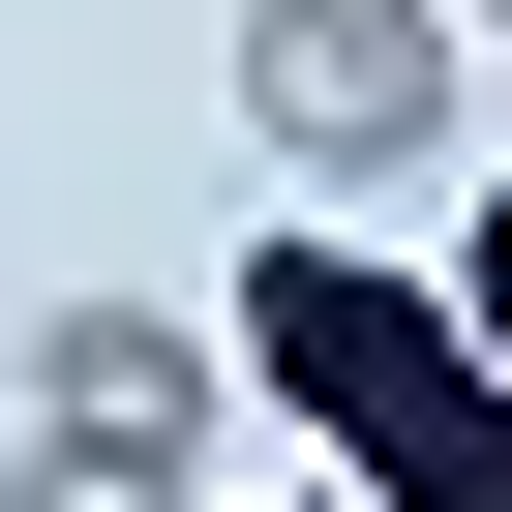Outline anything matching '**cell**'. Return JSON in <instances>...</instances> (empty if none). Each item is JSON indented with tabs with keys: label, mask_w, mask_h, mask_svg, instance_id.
Instances as JSON below:
<instances>
[{
	"label": "cell",
	"mask_w": 512,
	"mask_h": 512,
	"mask_svg": "<svg viewBox=\"0 0 512 512\" xmlns=\"http://www.w3.org/2000/svg\"><path fill=\"white\" fill-rule=\"evenodd\" d=\"M241 392H272L362 512H512V332L452 272H392V241H241Z\"/></svg>",
	"instance_id": "1"
},
{
	"label": "cell",
	"mask_w": 512,
	"mask_h": 512,
	"mask_svg": "<svg viewBox=\"0 0 512 512\" xmlns=\"http://www.w3.org/2000/svg\"><path fill=\"white\" fill-rule=\"evenodd\" d=\"M452 302H482V332H512V211H482V241H452Z\"/></svg>",
	"instance_id": "4"
},
{
	"label": "cell",
	"mask_w": 512,
	"mask_h": 512,
	"mask_svg": "<svg viewBox=\"0 0 512 512\" xmlns=\"http://www.w3.org/2000/svg\"><path fill=\"white\" fill-rule=\"evenodd\" d=\"M452 31H512V0H452Z\"/></svg>",
	"instance_id": "6"
},
{
	"label": "cell",
	"mask_w": 512,
	"mask_h": 512,
	"mask_svg": "<svg viewBox=\"0 0 512 512\" xmlns=\"http://www.w3.org/2000/svg\"><path fill=\"white\" fill-rule=\"evenodd\" d=\"M452 91H482L452 0H241V151H272V181H422Z\"/></svg>",
	"instance_id": "3"
},
{
	"label": "cell",
	"mask_w": 512,
	"mask_h": 512,
	"mask_svg": "<svg viewBox=\"0 0 512 512\" xmlns=\"http://www.w3.org/2000/svg\"><path fill=\"white\" fill-rule=\"evenodd\" d=\"M241 512H362V482H332V452H302V482H241Z\"/></svg>",
	"instance_id": "5"
},
{
	"label": "cell",
	"mask_w": 512,
	"mask_h": 512,
	"mask_svg": "<svg viewBox=\"0 0 512 512\" xmlns=\"http://www.w3.org/2000/svg\"><path fill=\"white\" fill-rule=\"evenodd\" d=\"M211 392H241V332L61 302L31 332V482H0V512H211Z\"/></svg>",
	"instance_id": "2"
}]
</instances>
